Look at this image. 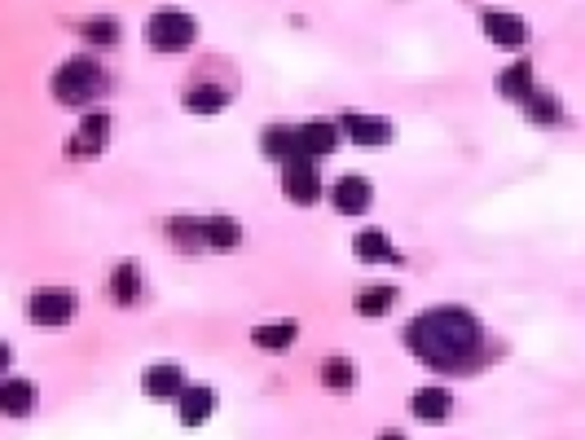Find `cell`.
Returning a JSON list of instances; mask_svg holds the SVG:
<instances>
[{"mask_svg": "<svg viewBox=\"0 0 585 440\" xmlns=\"http://www.w3.org/2000/svg\"><path fill=\"white\" fill-rule=\"evenodd\" d=\"M405 344L418 352V361H427L432 370H471L484 352V326L476 313L454 304H440L418 313L410 330H405Z\"/></svg>", "mask_w": 585, "mask_h": 440, "instance_id": "obj_1", "label": "cell"}, {"mask_svg": "<svg viewBox=\"0 0 585 440\" xmlns=\"http://www.w3.org/2000/svg\"><path fill=\"white\" fill-rule=\"evenodd\" d=\"M106 88V75H102V66L97 62H88V58H71V62H62L58 66V75H53V97L66 106H84V102H93L97 93Z\"/></svg>", "mask_w": 585, "mask_h": 440, "instance_id": "obj_2", "label": "cell"}, {"mask_svg": "<svg viewBox=\"0 0 585 440\" xmlns=\"http://www.w3.org/2000/svg\"><path fill=\"white\" fill-rule=\"evenodd\" d=\"M194 36H198V27L185 9H159V14L146 22V40H150V49H159V53H185L194 44Z\"/></svg>", "mask_w": 585, "mask_h": 440, "instance_id": "obj_3", "label": "cell"}, {"mask_svg": "<svg viewBox=\"0 0 585 440\" xmlns=\"http://www.w3.org/2000/svg\"><path fill=\"white\" fill-rule=\"evenodd\" d=\"M282 190L291 203H317L322 198V172L313 159H291L282 168Z\"/></svg>", "mask_w": 585, "mask_h": 440, "instance_id": "obj_4", "label": "cell"}, {"mask_svg": "<svg viewBox=\"0 0 585 440\" xmlns=\"http://www.w3.org/2000/svg\"><path fill=\"white\" fill-rule=\"evenodd\" d=\"M484 31H489V40L498 44V49H524L528 44V22L506 14V9H484Z\"/></svg>", "mask_w": 585, "mask_h": 440, "instance_id": "obj_5", "label": "cell"}, {"mask_svg": "<svg viewBox=\"0 0 585 440\" xmlns=\"http://www.w3.org/2000/svg\"><path fill=\"white\" fill-rule=\"evenodd\" d=\"M75 313V295L71 291H36L27 300V317L40 326H62Z\"/></svg>", "mask_w": 585, "mask_h": 440, "instance_id": "obj_6", "label": "cell"}, {"mask_svg": "<svg viewBox=\"0 0 585 440\" xmlns=\"http://www.w3.org/2000/svg\"><path fill=\"white\" fill-rule=\"evenodd\" d=\"M141 383H146V392L154 396V401H181V392H185V374H181V366H172V361L150 366Z\"/></svg>", "mask_w": 585, "mask_h": 440, "instance_id": "obj_7", "label": "cell"}, {"mask_svg": "<svg viewBox=\"0 0 585 440\" xmlns=\"http://www.w3.org/2000/svg\"><path fill=\"white\" fill-rule=\"evenodd\" d=\"M370 198H374V190H370V181L366 176H339V185H335V207L344 216H361L370 207Z\"/></svg>", "mask_w": 585, "mask_h": 440, "instance_id": "obj_8", "label": "cell"}, {"mask_svg": "<svg viewBox=\"0 0 585 440\" xmlns=\"http://www.w3.org/2000/svg\"><path fill=\"white\" fill-rule=\"evenodd\" d=\"M344 132L357 141V146H383V141L392 137L388 119H370V115H357V110L344 115Z\"/></svg>", "mask_w": 585, "mask_h": 440, "instance_id": "obj_9", "label": "cell"}, {"mask_svg": "<svg viewBox=\"0 0 585 440\" xmlns=\"http://www.w3.org/2000/svg\"><path fill=\"white\" fill-rule=\"evenodd\" d=\"M106 137H110L106 110H93V115H84V128L71 137V150H75V154H97V150L106 146Z\"/></svg>", "mask_w": 585, "mask_h": 440, "instance_id": "obj_10", "label": "cell"}, {"mask_svg": "<svg viewBox=\"0 0 585 440\" xmlns=\"http://www.w3.org/2000/svg\"><path fill=\"white\" fill-rule=\"evenodd\" d=\"M264 154H269V159H282V163L308 159L304 141H300V128H269L264 132Z\"/></svg>", "mask_w": 585, "mask_h": 440, "instance_id": "obj_11", "label": "cell"}, {"mask_svg": "<svg viewBox=\"0 0 585 440\" xmlns=\"http://www.w3.org/2000/svg\"><path fill=\"white\" fill-rule=\"evenodd\" d=\"M0 405H5V414H31L36 410V383L5 379L0 383Z\"/></svg>", "mask_w": 585, "mask_h": 440, "instance_id": "obj_12", "label": "cell"}, {"mask_svg": "<svg viewBox=\"0 0 585 440\" xmlns=\"http://www.w3.org/2000/svg\"><path fill=\"white\" fill-rule=\"evenodd\" d=\"M251 339H256V348H264V352H282V348L295 344V322L291 317H282V322H264V326L251 330Z\"/></svg>", "mask_w": 585, "mask_h": 440, "instance_id": "obj_13", "label": "cell"}, {"mask_svg": "<svg viewBox=\"0 0 585 440\" xmlns=\"http://www.w3.org/2000/svg\"><path fill=\"white\" fill-rule=\"evenodd\" d=\"M212 410H216L212 388H185V392H181V423H185V427H198Z\"/></svg>", "mask_w": 585, "mask_h": 440, "instance_id": "obj_14", "label": "cell"}, {"mask_svg": "<svg viewBox=\"0 0 585 440\" xmlns=\"http://www.w3.org/2000/svg\"><path fill=\"white\" fill-rule=\"evenodd\" d=\"M410 410L423 418V423H440V418L449 414V392L445 388H418L414 401H410Z\"/></svg>", "mask_w": 585, "mask_h": 440, "instance_id": "obj_15", "label": "cell"}, {"mask_svg": "<svg viewBox=\"0 0 585 440\" xmlns=\"http://www.w3.org/2000/svg\"><path fill=\"white\" fill-rule=\"evenodd\" d=\"M352 251H357L366 264H383V260H396V247L392 238H383L379 229H366V234H357V242H352Z\"/></svg>", "mask_w": 585, "mask_h": 440, "instance_id": "obj_16", "label": "cell"}, {"mask_svg": "<svg viewBox=\"0 0 585 440\" xmlns=\"http://www.w3.org/2000/svg\"><path fill=\"white\" fill-rule=\"evenodd\" d=\"M185 106H190L194 115H216V110L229 106V93L216 84H194L190 93H185Z\"/></svg>", "mask_w": 585, "mask_h": 440, "instance_id": "obj_17", "label": "cell"}, {"mask_svg": "<svg viewBox=\"0 0 585 440\" xmlns=\"http://www.w3.org/2000/svg\"><path fill=\"white\" fill-rule=\"evenodd\" d=\"M392 304H396L392 286H366V291L357 295V313L361 317H383V313H392Z\"/></svg>", "mask_w": 585, "mask_h": 440, "instance_id": "obj_18", "label": "cell"}, {"mask_svg": "<svg viewBox=\"0 0 585 440\" xmlns=\"http://www.w3.org/2000/svg\"><path fill=\"white\" fill-rule=\"evenodd\" d=\"M300 141H304V154L313 159V154H330L339 146V132L330 124H304L300 128Z\"/></svg>", "mask_w": 585, "mask_h": 440, "instance_id": "obj_19", "label": "cell"}, {"mask_svg": "<svg viewBox=\"0 0 585 440\" xmlns=\"http://www.w3.org/2000/svg\"><path fill=\"white\" fill-rule=\"evenodd\" d=\"M498 88H502L506 97H515V102H524V97L533 93V66H528V62H515L511 71H502Z\"/></svg>", "mask_w": 585, "mask_h": 440, "instance_id": "obj_20", "label": "cell"}, {"mask_svg": "<svg viewBox=\"0 0 585 440\" xmlns=\"http://www.w3.org/2000/svg\"><path fill=\"white\" fill-rule=\"evenodd\" d=\"M203 242H207V247H234V242H238V225L229 216L203 220Z\"/></svg>", "mask_w": 585, "mask_h": 440, "instance_id": "obj_21", "label": "cell"}, {"mask_svg": "<svg viewBox=\"0 0 585 440\" xmlns=\"http://www.w3.org/2000/svg\"><path fill=\"white\" fill-rule=\"evenodd\" d=\"M520 106H524V115H533V119H537V124H555V119H559V102H555L550 93H537V88L524 97Z\"/></svg>", "mask_w": 585, "mask_h": 440, "instance_id": "obj_22", "label": "cell"}, {"mask_svg": "<svg viewBox=\"0 0 585 440\" xmlns=\"http://www.w3.org/2000/svg\"><path fill=\"white\" fill-rule=\"evenodd\" d=\"M352 379H357V370H352V361H344V357H330L322 366L326 388H352Z\"/></svg>", "mask_w": 585, "mask_h": 440, "instance_id": "obj_23", "label": "cell"}, {"mask_svg": "<svg viewBox=\"0 0 585 440\" xmlns=\"http://www.w3.org/2000/svg\"><path fill=\"white\" fill-rule=\"evenodd\" d=\"M115 300L119 304L137 300V269H132V264H119V269H115Z\"/></svg>", "mask_w": 585, "mask_h": 440, "instance_id": "obj_24", "label": "cell"}, {"mask_svg": "<svg viewBox=\"0 0 585 440\" xmlns=\"http://www.w3.org/2000/svg\"><path fill=\"white\" fill-rule=\"evenodd\" d=\"M84 36L93 44H115L119 40V22L115 18H93V22H84Z\"/></svg>", "mask_w": 585, "mask_h": 440, "instance_id": "obj_25", "label": "cell"}, {"mask_svg": "<svg viewBox=\"0 0 585 440\" xmlns=\"http://www.w3.org/2000/svg\"><path fill=\"white\" fill-rule=\"evenodd\" d=\"M379 440H405V436H401V432H383Z\"/></svg>", "mask_w": 585, "mask_h": 440, "instance_id": "obj_26", "label": "cell"}]
</instances>
